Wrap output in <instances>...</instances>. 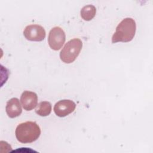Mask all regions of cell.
I'll list each match as a JSON object with an SVG mask.
<instances>
[{
  "label": "cell",
  "instance_id": "obj_1",
  "mask_svg": "<svg viewBox=\"0 0 153 153\" xmlns=\"http://www.w3.org/2000/svg\"><path fill=\"white\" fill-rule=\"evenodd\" d=\"M15 134L19 142L22 143H32L40 136L41 128L35 121H26L17 126Z\"/></svg>",
  "mask_w": 153,
  "mask_h": 153
},
{
  "label": "cell",
  "instance_id": "obj_2",
  "mask_svg": "<svg viewBox=\"0 0 153 153\" xmlns=\"http://www.w3.org/2000/svg\"><path fill=\"white\" fill-rule=\"evenodd\" d=\"M136 30V25L134 19L130 17L124 19L116 27L112 37V43L131 41L134 38Z\"/></svg>",
  "mask_w": 153,
  "mask_h": 153
},
{
  "label": "cell",
  "instance_id": "obj_3",
  "mask_svg": "<svg viewBox=\"0 0 153 153\" xmlns=\"http://www.w3.org/2000/svg\"><path fill=\"white\" fill-rule=\"evenodd\" d=\"M82 47V42L79 38L69 40L60 53V58L65 63L69 64L74 62L77 58Z\"/></svg>",
  "mask_w": 153,
  "mask_h": 153
},
{
  "label": "cell",
  "instance_id": "obj_4",
  "mask_svg": "<svg viewBox=\"0 0 153 153\" xmlns=\"http://www.w3.org/2000/svg\"><path fill=\"white\" fill-rule=\"evenodd\" d=\"M66 40V35L64 30L59 26L53 27L48 35V42L50 47L55 51L60 50Z\"/></svg>",
  "mask_w": 153,
  "mask_h": 153
},
{
  "label": "cell",
  "instance_id": "obj_5",
  "mask_svg": "<svg viewBox=\"0 0 153 153\" xmlns=\"http://www.w3.org/2000/svg\"><path fill=\"white\" fill-rule=\"evenodd\" d=\"M23 35L29 41L39 42L44 39L46 32L42 26L38 25H30L25 27Z\"/></svg>",
  "mask_w": 153,
  "mask_h": 153
},
{
  "label": "cell",
  "instance_id": "obj_6",
  "mask_svg": "<svg viewBox=\"0 0 153 153\" xmlns=\"http://www.w3.org/2000/svg\"><path fill=\"white\" fill-rule=\"evenodd\" d=\"M75 103L69 99H63L57 102L53 108L55 114L59 117H65L74 111Z\"/></svg>",
  "mask_w": 153,
  "mask_h": 153
},
{
  "label": "cell",
  "instance_id": "obj_7",
  "mask_svg": "<svg viewBox=\"0 0 153 153\" xmlns=\"http://www.w3.org/2000/svg\"><path fill=\"white\" fill-rule=\"evenodd\" d=\"M20 102L25 110L31 111L37 106L38 96L35 92L24 91L20 97Z\"/></svg>",
  "mask_w": 153,
  "mask_h": 153
},
{
  "label": "cell",
  "instance_id": "obj_8",
  "mask_svg": "<svg viewBox=\"0 0 153 153\" xmlns=\"http://www.w3.org/2000/svg\"><path fill=\"white\" fill-rule=\"evenodd\" d=\"M5 111L7 115L11 118L20 116L22 112V109L19 100L16 97L10 99L7 102Z\"/></svg>",
  "mask_w": 153,
  "mask_h": 153
},
{
  "label": "cell",
  "instance_id": "obj_9",
  "mask_svg": "<svg viewBox=\"0 0 153 153\" xmlns=\"http://www.w3.org/2000/svg\"><path fill=\"white\" fill-rule=\"evenodd\" d=\"M96 13V8L93 5H87L83 7L80 11V14L83 20L90 21L92 20Z\"/></svg>",
  "mask_w": 153,
  "mask_h": 153
},
{
  "label": "cell",
  "instance_id": "obj_10",
  "mask_svg": "<svg viewBox=\"0 0 153 153\" xmlns=\"http://www.w3.org/2000/svg\"><path fill=\"white\" fill-rule=\"evenodd\" d=\"M51 104L48 101L41 102L37 105L35 108V112L39 116L46 117L51 112Z\"/></svg>",
  "mask_w": 153,
  "mask_h": 153
}]
</instances>
